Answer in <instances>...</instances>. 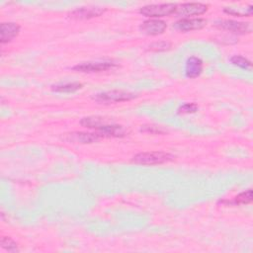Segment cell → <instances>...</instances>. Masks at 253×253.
<instances>
[{"label":"cell","instance_id":"1","mask_svg":"<svg viewBox=\"0 0 253 253\" xmlns=\"http://www.w3.org/2000/svg\"><path fill=\"white\" fill-rule=\"evenodd\" d=\"M174 156L170 153L163 151H149V152H140L134 155L131 159L133 163L143 164V165H154L162 164L172 160Z\"/></svg>","mask_w":253,"mask_h":253},{"label":"cell","instance_id":"2","mask_svg":"<svg viewBox=\"0 0 253 253\" xmlns=\"http://www.w3.org/2000/svg\"><path fill=\"white\" fill-rule=\"evenodd\" d=\"M177 4L175 3H163V4H151L140 8L139 13L149 18L166 17L175 14Z\"/></svg>","mask_w":253,"mask_h":253},{"label":"cell","instance_id":"3","mask_svg":"<svg viewBox=\"0 0 253 253\" xmlns=\"http://www.w3.org/2000/svg\"><path fill=\"white\" fill-rule=\"evenodd\" d=\"M136 97L135 94L125 90H111L96 94L93 99L100 103H118L132 100Z\"/></svg>","mask_w":253,"mask_h":253},{"label":"cell","instance_id":"4","mask_svg":"<svg viewBox=\"0 0 253 253\" xmlns=\"http://www.w3.org/2000/svg\"><path fill=\"white\" fill-rule=\"evenodd\" d=\"M214 25L219 29L226 30L233 34H238V35H244L251 32V27L249 23L237 22L234 20H219V21H216Z\"/></svg>","mask_w":253,"mask_h":253},{"label":"cell","instance_id":"5","mask_svg":"<svg viewBox=\"0 0 253 253\" xmlns=\"http://www.w3.org/2000/svg\"><path fill=\"white\" fill-rule=\"evenodd\" d=\"M117 64L113 61H96V62H84L72 67L73 70L80 72H101L116 67Z\"/></svg>","mask_w":253,"mask_h":253},{"label":"cell","instance_id":"6","mask_svg":"<svg viewBox=\"0 0 253 253\" xmlns=\"http://www.w3.org/2000/svg\"><path fill=\"white\" fill-rule=\"evenodd\" d=\"M208 10V6L203 3H184L177 6L175 14L179 17H190L202 15Z\"/></svg>","mask_w":253,"mask_h":253},{"label":"cell","instance_id":"7","mask_svg":"<svg viewBox=\"0 0 253 253\" xmlns=\"http://www.w3.org/2000/svg\"><path fill=\"white\" fill-rule=\"evenodd\" d=\"M166 28H167L166 23L162 20H157V19L146 20L143 23H141L139 26L140 32L147 36L161 35L164 33Z\"/></svg>","mask_w":253,"mask_h":253},{"label":"cell","instance_id":"8","mask_svg":"<svg viewBox=\"0 0 253 253\" xmlns=\"http://www.w3.org/2000/svg\"><path fill=\"white\" fill-rule=\"evenodd\" d=\"M106 12L105 8L102 7H80L69 13V17L76 20H86L94 17H99Z\"/></svg>","mask_w":253,"mask_h":253},{"label":"cell","instance_id":"9","mask_svg":"<svg viewBox=\"0 0 253 253\" xmlns=\"http://www.w3.org/2000/svg\"><path fill=\"white\" fill-rule=\"evenodd\" d=\"M207 25V20L203 18H194V19H182L177 21L173 27L182 32H190L201 30Z\"/></svg>","mask_w":253,"mask_h":253},{"label":"cell","instance_id":"10","mask_svg":"<svg viewBox=\"0 0 253 253\" xmlns=\"http://www.w3.org/2000/svg\"><path fill=\"white\" fill-rule=\"evenodd\" d=\"M68 142H78V143H92L103 138L99 132L89 133V132H70L65 133L62 137Z\"/></svg>","mask_w":253,"mask_h":253},{"label":"cell","instance_id":"11","mask_svg":"<svg viewBox=\"0 0 253 253\" xmlns=\"http://www.w3.org/2000/svg\"><path fill=\"white\" fill-rule=\"evenodd\" d=\"M20 32V26L16 23H2L0 26V42L2 44L14 40Z\"/></svg>","mask_w":253,"mask_h":253},{"label":"cell","instance_id":"12","mask_svg":"<svg viewBox=\"0 0 253 253\" xmlns=\"http://www.w3.org/2000/svg\"><path fill=\"white\" fill-rule=\"evenodd\" d=\"M203 71V61L197 56H191L187 59L185 65V74L188 78H196Z\"/></svg>","mask_w":253,"mask_h":253},{"label":"cell","instance_id":"13","mask_svg":"<svg viewBox=\"0 0 253 253\" xmlns=\"http://www.w3.org/2000/svg\"><path fill=\"white\" fill-rule=\"evenodd\" d=\"M81 87H82V84L79 82H68V83L52 85L51 90L57 93H73L79 90Z\"/></svg>","mask_w":253,"mask_h":253},{"label":"cell","instance_id":"14","mask_svg":"<svg viewBox=\"0 0 253 253\" xmlns=\"http://www.w3.org/2000/svg\"><path fill=\"white\" fill-rule=\"evenodd\" d=\"M252 190L248 189L245 192L238 194L232 201H228L227 203L230 205H247L252 202Z\"/></svg>","mask_w":253,"mask_h":253},{"label":"cell","instance_id":"15","mask_svg":"<svg viewBox=\"0 0 253 253\" xmlns=\"http://www.w3.org/2000/svg\"><path fill=\"white\" fill-rule=\"evenodd\" d=\"M252 6L250 5L248 8H224V12L234 16H251L252 15Z\"/></svg>","mask_w":253,"mask_h":253},{"label":"cell","instance_id":"16","mask_svg":"<svg viewBox=\"0 0 253 253\" xmlns=\"http://www.w3.org/2000/svg\"><path fill=\"white\" fill-rule=\"evenodd\" d=\"M0 244H1L2 248L8 250L9 252H18L19 251V249L17 247V243L13 239H11L10 237L3 236L1 238Z\"/></svg>","mask_w":253,"mask_h":253},{"label":"cell","instance_id":"17","mask_svg":"<svg viewBox=\"0 0 253 253\" xmlns=\"http://www.w3.org/2000/svg\"><path fill=\"white\" fill-rule=\"evenodd\" d=\"M230 61L232 64L239 66L241 68L247 69V68L251 67V62L247 58H245L244 56H241V55H233L230 58Z\"/></svg>","mask_w":253,"mask_h":253},{"label":"cell","instance_id":"18","mask_svg":"<svg viewBox=\"0 0 253 253\" xmlns=\"http://www.w3.org/2000/svg\"><path fill=\"white\" fill-rule=\"evenodd\" d=\"M148 47H149L148 49L152 51H165L171 47V43L169 42L160 41V42H152Z\"/></svg>","mask_w":253,"mask_h":253},{"label":"cell","instance_id":"19","mask_svg":"<svg viewBox=\"0 0 253 253\" xmlns=\"http://www.w3.org/2000/svg\"><path fill=\"white\" fill-rule=\"evenodd\" d=\"M199 107L195 103H186L178 109V114H192L197 112Z\"/></svg>","mask_w":253,"mask_h":253}]
</instances>
